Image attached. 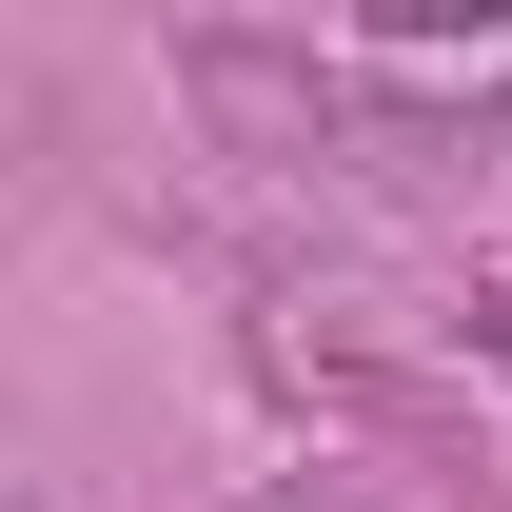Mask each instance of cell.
<instances>
[{
    "mask_svg": "<svg viewBox=\"0 0 512 512\" xmlns=\"http://www.w3.org/2000/svg\"><path fill=\"white\" fill-rule=\"evenodd\" d=\"M473 355H512V296H473Z\"/></svg>",
    "mask_w": 512,
    "mask_h": 512,
    "instance_id": "6da1fadb",
    "label": "cell"
}]
</instances>
